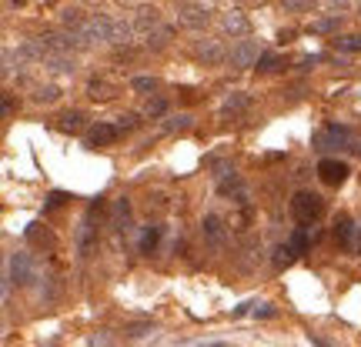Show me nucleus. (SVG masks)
<instances>
[{"label":"nucleus","mask_w":361,"mask_h":347,"mask_svg":"<svg viewBox=\"0 0 361 347\" xmlns=\"http://www.w3.org/2000/svg\"><path fill=\"white\" fill-rule=\"evenodd\" d=\"M44 67L54 70V74H74V70H78V64H74V57H71V53H47Z\"/></svg>","instance_id":"nucleus-17"},{"label":"nucleus","mask_w":361,"mask_h":347,"mask_svg":"<svg viewBox=\"0 0 361 347\" xmlns=\"http://www.w3.org/2000/svg\"><path fill=\"white\" fill-rule=\"evenodd\" d=\"M194 57L197 61H204V64H224L228 61V51H224V44L214 37H204L194 44Z\"/></svg>","instance_id":"nucleus-7"},{"label":"nucleus","mask_w":361,"mask_h":347,"mask_svg":"<svg viewBox=\"0 0 361 347\" xmlns=\"http://www.w3.org/2000/svg\"><path fill=\"white\" fill-rule=\"evenodd\" d=\"M255 314L258 317H274V304H261V308H255Z\"/></svg>","instance_id":"nucleus-38"},{"label":"nucleus","mask_w":361,"mask_h":347,"mask_svg":"<svg viewBox=\"0 0 361 347\" xmlns=\"http://www.w3.org/2000/svg\"><path fill=\"white\" fill-rule=\"evenodd\" d=\"M322 4L328 7V11H338V13H341V11H348L351 0H322Z\"/></svg>","instance_id":"nucleus-36"},{"label":"nucleus","mask_w":361,"mask_h":347,"mask_svg":"<svg viewBox=\"0 0 361 347\" xmlns=\"http://www.w3.org/2000/svg\"><path fill=\"white\" fill-rule=\"evenodd\" d=\"M137 124H141V120H137V114H130V111L117 117V127H121V130H134Z\"/></svg>","instance_id":"nucleus-34"},{"label":"nucleus","mask_w":361,"mask_h":347,"mask_svg":"<svg viewBox=\"0 0 361 347\" xmlns=\"http://www.w3.org/2000/svg\"><path fill=\"white\" fill-rule=\"evenodd\" d=\"M94 27H97V37L107 40V44H114V47H128L130 40H134V24H124V20H117V17H104L97 13L94 17Z\"/></svg>","instance_id":"nucleus-3"},{"label":"nucleus","mask_w":361,"mask_h":347,"mask_svg":"<svg viewBox=\"0 0 361 347\" xmlns=\"http://www.w3.org/2000/svg\"><path fill=\"white\" fill-rule=\"evenodd\" d=\"M174 13H178V24L188 27V30H204L211 24V11L204 4H197V0H178Z\"/></svg>","instance_id":"nucleus-4"},{"label":"nucleus","mask_w":361,"mask_h":347,"mask_svg":"<svg viewBox=\"0 0 361 347\" xmlns=\"http://www.w3.org/2000/svg\"><path fill=\"white\" fill-rule=\"evenodd\" d=\"M61 101V87L57 84H40L34 87V103H57Z\"/></svg>","instance_id":"nucleus-23"},{"label":"nucleus","mask_w":361,"mask_h":347,"mask_svg":"<svg viewBox=\"0 0 361 347\" xmlns=\"http://www.w3.org/2000/svg\"><path fill=\"white\" fill-rule=\"evenodd\" d=\"M311 4H314V0H281V7H284V11H295V13L311 11Z\"/></svg>","instance_id":"nucleus-33"},{"label":"nucleus","mask_w":361,"mask_h":347,"mask_svg":"<svg viewBox=\"0 0 361 347\" xmlns=\"http://www.w3.org/2000/svg\"><path fill=\"white\" fill-rule=\"evenodd\" d=\"M191 120H194L191 114H178V117H168V120H164V130H168V134H178V130H188V127H191Z\"/></svg>","instance_id":"nucleus-28"},{"label":"nucleus","mask_w":361,"mask_h":347,"mask_svg":"<svg viewBox=\"0 0 361 347\" xmlns=\"http://www.w3.org/2000/svg\"><path fill=\"white\" fill-rule=\"evenodd\" d=\"M291 214L301 227H311L324 217V197H318L314 191H298L295 201H291Z\"/></svg>","instance_id":"nucleus-2"},{"label":"nucleus","mask_w":361,"mask_h":347,"mask_svg":"<svg viewBox=\"0 0 361 347\" xmlns=\"http://www.w3.org/2000/svg\"><path fill=\"white\" fill-rule=\"evenodd\" d=\"M358 17H361V4H358Z\"/></svg>","instance_id":"nucleus-41"},{"label":"nucleus","mask_w":361,"mask_h":347,"mask_svg":"<svg viewBox=\"0 0 361 347\" xmlns=\"http://www.w3.org/2000/svg\"><path fill=\"white\" fill-rule=\"evenodd\" d=\"M261 61V51L255 40H238L231 51H228V64L234 67V70H247V67H255Z\"/></svg>","instance_id":"nucleus-5"},{"label":"nucleus","mask_w":361,"mask_h":347,"mask_svg":"<svg viewBox=\"0 0 361 347\" xmlns=\"http://www.w3.org/2000/svg\"><path fill=\"white\" fill-rule=\"evenodd\" d=\"M67 201H71V197H67L64 191H54L51 197H47V210H54V207H64Z\"/></svg>","instance_id":"nucleus-35"},{"label":"nucleus","mask_w":361,"mask_h":347,"mask_svg":"<svg viewBox=\"0 0 361 347\" xmlns=\"http://www.w3.org/2000/svg\"><path fill=\"white\" fill-rule=\"evenodd\" d=\"M314 151H322V154L324 151H351V154H361V141L355 137V130L331 124V127L314 134Z\"/></svg>","instance_id":"nucleus-1"},{"label":"nucleus","mask_w":361,"mask_h":347,"mask_svg":"<svg viewBox=\"0 0 361 347\" xmlns=\"http://www.w3.org/2000/svg\"><path fill=\"white\" fill-rule=\"evenodd\" d=\"M358 254H361V227H358Z\"/></svg>","instance_id":"nucleus-40"},{"label":"nucleus","mask_w":361,"mask_h":347,"mask_svg":"<svg viewBox=\"0 0 361 347\" xmlns=\"http://www.w3.org/2000/svg\"><path fill=\"white\" fill-rule=\"evenodd\" d=\"M84 124H87V114H84V111H67V114H61V127L71 130V134L80 130Z\"/></svg>","instance_id":"nucleus-25"},{"label":"nucleus","mask_w":361,"mask_h":347,"mask_svg":"<svg viewBox=\"0 0 361 347\" xmlns=\"http://www.w3.org/2000/svg\"><path fill=\"white\" fill-rule=\"evenodd\" d=\"M174 37V30H171L168 24L164 27H157L154 34H151V37H147V47H151V51H161V47H168V40Z\"/></svg>","instance_id":"nucleus-26"},{"label":"nucleus","mask_w":361,"mask_h":347,"mask_svg":"<svg viewBox=\"0 0 361 347\" xmlns=\"http://www.w3.org/2000/svg\"><path fill=\"white\" fill-rule=\"evenodd\" d=\"M121 137V127L117 124H94L87 130V147H111V144Z\"/></svg>","instance_id":"nucleus-10"},{"label":"nucleus","mask_w":361,"mask_h":347,"mask_svg":"<svg viewBox=\"0 0 361 347\" xmlns=\"http://www.w3.org/2000/svg\"><path fill=\"white\" fill-rule=\"evenodd\" d=\"M335 241L345 251H358V244H355V220L348 217V214H338L335 220Z\"/></svg>","instance_id":"nucleus-14"},{"label":"nucleus","mask_w":361,"mask_h":347,"mask_svg":"<svg viewBox=\"0 0 361 347\" xmlns=\"http://www.w3.org/2000/svg\"><path fill=\"white\" fill-rule=\"evenodd\" d=\"M284 61L278 57V53H261V61H258V70L261 74H271V70H278Z\"/></svg>","instance_id":"nucleus-30"},{"label":"nucleus","mask_w":361,"mask_h":347,"mask_svg":"<svg viewBox=\"0 0 361 347\" xmlns=\"http://www.w3.org/2000/svg\"><path fill=\"white\" fill-rule=\"evenodd\" d=\"M27 241H30V244H40V247H54V234L44 231L40 220H34V224L27 227Z\"/></svg>","instance_id":"nucleus-20"},{"label":"nucleus","mask_w":361,"mask_h":347,"mask_svg":"<svg viewBox=\"0 0 361 347\" xmlns=\"http://www.w3.org/2000/svg\"><path fill=\"white\" fill-rule=\"evenodd\" d=\"M157 27H164V24H161V13H157L154 7H141V11L134 13V30H137L144 40L151 37Z\"/></svg>","instance_id":"nucleus-12"},{"label":"nucleus","mask_w":361,"mask_h":347,"mask_svg":"<svg viewBox=\"0 0 361 347\" xmlns=\"http://www.w3.org/2000/svg\"><path fill=\"white\" fill-rule=\"evenodd\" d=\"M87 94L90 97H94V101H111V97H114L117 90L111 87V84H107V80H101V77H94L87 84Z\"/></svg>","instance_id":"nucleus-22"},{"label":"nucleus","mask_w":361,"mask_h":347,"mask_svg":"<svg viewBox=\"0 0 361 347\" xmlns=\"http://www.w3.org/2000/svg\"><path fill=\"white\" fill-rule=\"evenodd\" d=\"M161 234H164V227H144V234H141V254H154L157 251V244H161Z\"/></svg>","instance_id":"nucleus-21"},{"label":"nucleus","mask_w":361,"mask_h":347,"mask_svg":"<svg viewBox=\"0 0 361 347\" xmlns=\"http://www.w3.org/2000/svg\"><path fill=\"white\" fill-rule=\"evenodd\" d=\"M338 51H348V53H361V34H345V37H338Z\"/></svg>","instance_id":"nucleus-29"},{"label":"nucleus","mask_w":361,"mask_h":347,"mask_svg":"<svg viewBox=\"0 0 361 347\" xmlns=\"http://www.w3.org/2000/svg\"><path fill=\"white\" fill-rule=\"evenodd\" d=\"M151 331V324H134V327H128V337H144Z\"/></svg>","instance_id":"nucleus-37"},{"label":"nucleus","mask_w":361,"mask_h":347,"mask_svg":"<svg viewBox=\"0 0 361 347\" xmlns=\"http://www.w3.org/2000/svg\"><path fill=\"white\" fill-rule=\"evenodd\" d=\"M221 30L231 34V37H245V34H251V20L241 11H228L221 13Z\"/></svg>","instance_id":"nucleus-13"},{"label":"nucleus","mask_w":361,"mask_h":347,"mask_svg":"<svg viewBox=\"0 0 361 347\" xmlns=\"http://www.w3.org/2000/svg\"><path fill=\"white\" fill-rule=\"evenodd\" d=\"M341 30V13H331V17H318L311 20V34H338Z\"/></svg>","instance_id":"nucleus-19"},{"label":"nucleus","mask_w":361,"mask_h":347,"mask_svg":"<svg viewBox=\"0 0 361 347\" xmlns=\"http://www.w3.org/2000/svg\"><path fill=\"white\" fill-rule=\"evenodd\" d=\"M27 61H30V57L24 53V47H20V51H11V47H7V51H4V77H11L13 70H20Z\"/></svg>","instance_id":"nucleus-18"},{"label":"nucleus","mask_w":361,"mask_h":347,"mask_svg":"<svg viewBox=\"0 0 361 347\" xmlns=\"http://www.w3.org/2000/svg\"><path fill=\"white\" fill-rule=\"evenodd\" d=\"M97 227H94V214H87V217L80 220V227H78V254L80 258H90V251L97 247Z\"/></svg>","instance_id":"nucleus-11"},{"label":"nucleus","mask_w":361,"mask_h":347,"mask_svg":"<svg viewBox=\"0 0 361 347\" xmlns=\"http://www.w3.org/2000/svg\"><path fill=\"white\" fill-rule=\"evenodd\" d=\"M130 87L151 94V90H157V77H134V80H130Z\"/></svg>","instance_id":"nucleus-32"},{"label":"nucleus","mask_w":361,"mask_h":347,"mask_svg":"<svg viewBox=\"0 0 361 347\" xmlns=\"http://www.w3.org/2000/svg\"><path fill=\"white\" fill-rule=\"evenodd\" d=\"M7 281L13 284H30V277H34V264H30V254H11V260H7Z\"/></svg>","instance_id":"nucleus-8"},{"label":"nucleus","mask_w":361,"mask_h":347,"mask_svg":"<svg viewBox=\"0 0 361 347\" xmlns=\"http://www.w3.org/2000/svg\"><path fill=\"white\" fill-rule=\"evenodd\" d=\"M144 114H147V117H164V114H168V101H164V97H154V101H147Z\"/></svg>","instance_id":"nucleus-31"},{"label":"nucleus","mask_w":361,"mask_h":347,"mask_svg":"<svg viewBox=\"0 0 361 347\" xmlns=\"http://www.w3.org/2000/svg\"><path fill=\"white\" fill-rule=\"evenodd\" d=\"M201 231H204L207 244H214V247L228 244V224H224L218 214H204V220H201Z\"/></svg>","instance_id":"nucleus-9"},{"label":"nucleus","mask_w":361,"mask_h":347,"mask_svg":"<svg viewBox=\"0 0 361 347\" xmlns=\"http://www.w3.org/2000/svg\"><path fill=\"white\" fill-rule=\"evenodd\" d=\"M348 164H341V160H335V157H324L322 164H318V177L328 184V187H341L345 180H348Z\"/></svg>","instance_id":"nucleus-6"},{"label":"nucleus","mask_w":361,"mask_h":347,"mask_svg":"<svg viewBox=\"0 0 361 347\" xmlns=\"http://www.w3.org/2000/svg\"><path fill=\"white\" fill-rule=\"evenodd\" d=\"M111 227L117 234H128L130 231V201L128 197H117L114 207H111Z\"/></svg>","instance_id":"nucleus-15"},{"label":"nucleus","mask_w":361,"mask_h":347,"mask_svg":"<svg viewBox=\"0 0 361 347\" xmlns=\"http://www.w3.org/2000/svg\"><path fill=\"white\" fill-rule=\"evenodd\" d=\"M288 244H291V251H295L298 258H301V254H305V251H308V244H311L308 231H305V227H298V231L291 234V241H288Z\"/></svg>","instance_id":"nucleus-27"},{"label":"nucleus","mask_w":361,"mask_h":347,"mask_svg":"<svg viewBox=\"0 0 361 347\" xmlns=\"http://www.w3.org/2000/svg\"><path fill=\"white\" fill-rule=\"evenodd\" d=\"M4 114H13V101H11V94L4 97Z\"/></svg>","instance_id":"nucleus-39"},{"label":"nucleus","mask_w":361,"mask_h":347,"mask_svg":"<svg viewBox=\"0 0 361 347\" xmlns=\"http://www.w3.org/2000/svg\"><path fill=\"white\" fill-rule=\"evenodd\" d=\"M247 107H251V94H245V90H234V94H228L224 97V103H221V114L228 117V114H245Z\"/></svg>","instance_id":"nucleus-16"},{"label":"nucleus","mask_w":361,"mask_h":347,"mask_svg":"<svg viewBox=\"0 0 361 347\" xmlns=\"http://www.w3.org/2000/svg\"><path fill=\"white\" fill-rule=\"evenodd\" d=\"M295 251H291V244H278L274 247V258H271V264H274V267L278 270H284V267H291V264H295Z\"/></svg>","instance_id":"nucleus-24"}]
</instances>
